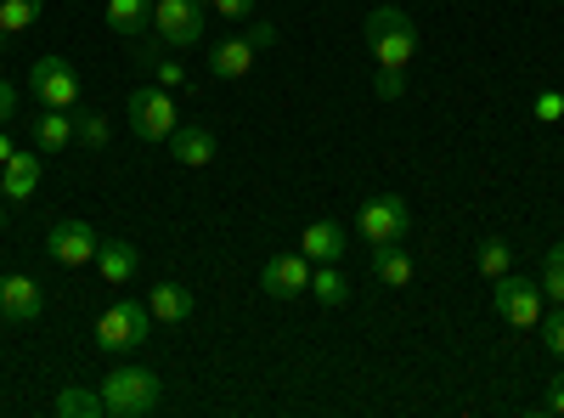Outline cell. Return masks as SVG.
<instances>
[{
    "label": "cell",
    "mask_w": 564,
    "mask_h": 418,
    "mask_svg": "<svg viewBox=\"0 0 564 418\" xmlns=\"http://www.w3.org/2000/svg\"><path fill=\"white\" fill-rule=\"evenodd\" d=\"M361 34H367L372 63L390 68V74H401V68L417 57V23H412L401 7H372L367 23H361Z\"/></svg>",
    "instance_id": "1"
},
{
    "label": "cell",
    "mask_w": 564,
    "mask_h": 418,
    "mask_svg": "<svg viewBox=\"0 0 564 418\" xmlns=\"http://www.w3.org/2000/svg\"><path fill=\"white\" fill-rule=\"evenodd\" d=\"M159 407V374L153 367H113L102 379V412L113 418H148Z\"/></svg>",
    "instance_id": "2"
},
{
    "label": "cell",
    "mask_w": 564,
    "mask_h": 418,
    "mask_svg": "<svg viewBox=\"0 0 564 418\" xmlns=\"http://www.w3.org/2000/svg\"><path fill=\"white\" fill-rule=\"evenodd\" d=\"M148 329H153V311L141 300H113L102 317H97V345L108 356H124L135 345H148Z\"/></svg>",
    "instance_id": "3"
},
{
    "label": "cell",
    "mask_w": 564,
    "mask_h": 418,
    "mask_svg": "<svg viewBox=\"0 0 564 418\" xmlns=\"http://www.w3.org/2000/svg\"><path fill=\"white\" fill-rule=\"evenodd\" d=\"M356 232L367 244H406L412 238V204L401 193H379V199H367L361 215H356Z\"/></svg>",
    "instance_id": "4"
},
{
    "label": "cell",
    "mask_w": 564,
    "mask_h": 418,
    "mask_svg": "<svg viewBox=\"0 0 564 418\" xmlns=\"http://www.w3.org/2000/svg\"><path fill=\"white\" fill-rule=\"evenodd\" d=\"M175 125H181V114H175V97H170L164 85L130 90V130L141 136V142H170Z\"/></svg>",
    "instance_id": "5"
},
{
    "label": "cell",
    "mask_w": 564,
    "mask_h": 418,
    "mask_svg": "<svg viewBox=\"0 0 564 418\" xmlns=\"http://www.w3.org/2000/svg\"><path fill=\"white\" fill-rule=\"evenodd\" d=\"M204 29H209V18L198 0H153V40L175 45V52H193Z\"/></svg>",
    "instance_id": "6"
},
{
    "label": "cell",
    "mask_w": 564,
    "mask_h": 418,
    "mask_svg": "<svg viewBox=\"0 0 564 418\" xmlns=\"http://www.w3.org/2000/svg\"><path fill=\"white\" fill-rule=\"evenodd\" d=\"M491 306L502 322H513V329H536L542 322V283H531V277H497L491 283Z\"/></svg>",
    "instance_id": "7"
},
{
    "label": "cell",
    "mask_w": 564,
    "mask_h": 418,
    "mask_svg": "<svg viewBox=\"0 0 564 418\" xmlns=\"http://www.w3.org/2000/svg\"><path fill=\"white\" fill-rule=\"evenodd\" d=\"M29 90L40 108H79V74L68 57H40L29 68Z\"/></svg>",
    "instance_id": "8"
},
{
    "label": "cell",
    "mask_w": 564,
    "mask_h": 418,
    "mask_svg": "<svg viewBox=\"0 0 564 418\" xmlns=\"http://www.w3.org/2000/svg\"><path fill=\"white\" fill-rule=\"evenodd\" d=\"M102 249L97 226L90 221H57L52 232H45V255H52V266H90Z\"/></svg>",
    "instance_id": "9"
},
{
    "label": "cell",
    "mask_w": 564,
    "mask_h": 418,
    "mask_svg": "<svg viewBox=\"0 0 564 418\" xmlns=\"http://www.w3.org/2000/svg\"><path fill=\"white\" fill-rule=\"evenodd\" d=\"M311 260L294 249V255H271L265 260V271H260V289L271 294V300H300V294H311Z\"/></svg>",
    "instance_id": "10"
},
{
    "label": "cell",
    "mask_w": 564,
    "mask_h": 418,
    "mask_svg": "<svg viewBox=\"0 0 564 418\" xmlns=\"http://www.w3.org/2000/svg\"><path fill=\"white\" fill-rule=\"evenodd\" d=\"M45 311V294H40V283L34 277H0V317L7 322H34Z\"/></svg>",
    "instance_id": "11"
},
{
    "label": "cell",
    "mask_w": 564,
    "mask_h": 418,
    "mask_svg": "<svg viewBox=\"0 0 564 418\" xmlns=\"http://www.w3.org/2000/svg\"><path fill=\"white\" fill-rule=\"evenodd\" d=\"M170 159L186 164V170L215 164V130H209V125H175V136H170Z\"/></svg>",
    "instance_id": "12"
},
{
    "label": "cell",
    "mask_w": 564,
    "mask_h": 418,
    "mask_svg": "<svg viewBox=\"0 0 564 418\" xmlns=\"http://www.w3.org/2000/svg\"><path fill=\"white\" fill-rule=\"evenodd\" d=\"M300 255L311 266H327V260H345V226L339 221H311L300 232Z\"/></svg>",
    "instance_id": "13"
},
{
    "label": "cell",
    "mask_w": 564,
    "mask_h": 418,
    "mask_svg": "<svg viewBox=\"0 0 564 418\" xmlns=\"http://www.w3.org/2000/svg\"><path fill=\"white\" fill-rule=\"evenodd\" d=\"M34 187H40V153H12L0 164V193H7V204H29Z\"/></svg>",
    "instance_id": "14"
},
{
    "label": "cell",
    "mask_w": 564,
    "mask_h": 418,
    "mask_svg": "<svg viewBox=\"0 0 564 418\" xmlns=\"http://www.w3.org/2000/svg\"><path fill=\"white\" fill-rule=\"evenodd\" d=\"M97 266H102V283H108V289H130V283H135V271H141V255H135V244L102 238Z\"/></svg>",
    "instance_id": "15"
},
{
    "label": "cell",
    "mask_w": 564,
    "mask_h": 418,
    "mask_svg": "<svg viewBox=\"0 0 564 418\" xmlns=\"http://www.w3.org/2000/svg\"><path fill=\"white\" fill-rule=\"evenodd\" d=\"M249 68H254V40L249 34H231V40H220L209 52V74L215 79H243Z\"/></svg>",
    "instance_id": "16"
},
{
    "label": "cell",
    "mask_w": 564,
    "mask_h": 418,
    "mask_svg": "<svg viewBox=\"0 0 564 418\" xmlns=\"http://www.w3.org/2000/svg\"><path fill=\"white\" fill-rule=\"evenodd\" d=\"M148 311H153V322H170V329H181V322H193V289L153 283V289H148Z\"/></svg>",
    "instance_id": "17"
},
{
    "label": "cell",
    "mask_w": 564,
    "mask_h": 418,
    "mask_svg": "<svg viewBox=\"0 0 564 418\" xmlns=\"http://www.w3.org/2000/svg\"><path fill=\"white\" fill-rule=\"evenodd\" d=\"M74 142V108H40L34 114V148L40 153H63Z\"/></svg>",
    "instance_id": "18"
},
{
    "label": "cell",
    "mask_w": 564,
    "mask_h": 418,
    "mask_svg": "<svg viewBox=\"0 0 564 418\" xmlns=\"http://www.w3.org/2000/svg\"><path fill=\"white\" fill-rule=\"evenodd\" d=\"M412 255H406V244H372V277H379L384 289H406L412 283Z\"/></svg>",
    "instance_id": "19"
},
{
    "label": "cell",
    "mask_w": 564,
    "mask_h": 418,
    "mask_svg": "<svg viewBox=\"0 0 564 418\" xmlns=\"http://www.w3.org/2000/svg\"><path fill=\"white\" fill-rule=\"evenodd\" d=\"M153 23V0H108V29L113 34H141Z\"/></svg>",
    "instance_id": "20"
},
{
    "label": "cell",
    "mask_w": 564,
    "mask_h": 418,
    "mask_svg": "<svg viewBox=\"0 0 564 418\" xmlns=\"http://www.w3.org/2000/svg\"><path fill=\"white\" fill-rule=\"evenodd\" d=\"M311 294H316L322 306H345V300H350V277L339 271V260H327V266L311 271Z\"/></svg>",
    "instance_id": "21"
},
{
    "label": "cell",
    "mask_w": 564,
    "mask_h": 418,
    "mask_svg": "<svg viewBox=\"0 0 564 418\" xmlns=\"http://www.w3.org/2000/svg\"><path fill=\"white\" fill-rule=\"evenodd\" d=\"M45 12V0H0V40H12L23 29H34Z\"/></svg>",
    "instance_id": "22"
},
{
    "label": "cell",
    "mask_w": 564,
    "mask_h": 418,
    "mask_svg": "<svg viewBox=\"0 0 564 418\" xmlns=\"http://www.w3.org/2000/svg\"><path fill=\"white\" fill-rule=\"evenodd\" d=\"M57 418H102V390L85 396V390H57Z\"/></svg>",
    "instance_id": "23"
},
{
    "label": "cell",
    "mask_w": 564,
    "mask_h": 418,
    "mask_svg": "<svg viewBox=\"0 0 564 418\" xmlns=\"http://www.w3.org/2000/svg\"><path fill=\"white\" fill-rule=\"evenodd\" d=\"M542 300L564 306V244H553L547 260H542Z\"/></svg>",
    "instance_id": "24"
},
{
    "label": "cell",
    "mask_w": 564,
    "mask_h": 418,
    "mask_svg": "<svg viewBox=\"0 0 564 418\" xmlns=\"http://www.w3.org/2000/svg\"><path fill=\"white\" fill-rule=\"evenodd\" d=\"M108 136H113V125L102 119V114H74V142H85V148H108Z\"/></svg>",
    "instance_id": "25"
},
{
    "label": "cell",
    "mask_w": 564,
    "mask_h": 418,
    "mask_svg": "<svg viewBox=\"0 0 564 418\" xmlns=\"http://www.w3.org/2000/svg\"><path fill=\"white\" fill-rule=\"evenodd\" d=\"M480 271L491 277V283H497V277H508V244L502 238H486L480 244Z\"/></svg>",
    "instance_id": "26"
},
{
    "label": "cell",
    "mask_w": 564,
    "mask_h": 418,
    "mask_svg": "<svg viewBox=\"0 0 564 418\" xmlns=\"http://www.w3.org/2000/svg\"><path fill=\"white\" fill-rule=\"evenodd\" d=\"M209 12L226 18V23H249L254 18V0H209Z\"/></svg>",
    "instance_id": "27"
},
{
    "label": "cell",
    "mask_w": 564,
    "mask_h": 418,
    "mask_svg": "<svg viewBox=\"0 0 564 418\" xmlns=\"http://www.w3.org/2000/svg\"><path fill=\"white\" fill-rule=\"evenodd\" d=\"M542 340H547V351L564 362V306H553V317L542 322Z\"/></svg>",
    "instance_id": "28"
},
{
    "label": "cell",
    "mask_w": 564,
    "mask_h": 418,
    "mask_svg": "<svg viewBox=\"0 0 564 418\" xmlns=\"http://www.w3.org/2000/svg\"><path fill=\"white\" fill-rule=\"evenodd\" d=\"M531 114H536L542 125H558V119H564V97H558V90H542V97L531 103Z\"/></svg>",
    "instance_id": "29"
},
{
    "label": "cell",
    "mask_w": 564,
    "mask_h": 418,
    "mask_svg": "<svg viewBox=\"0 0 564 418\" xmlns=\"http://www.w3.org/2000/svg\"><path fill=\"white\" fill-rule=\"evenodd\" d=\"M243 34L254 40V52H271V45H276V29H271V23H254V18H249V23H243Z\"/></svg>",
    "instance_id": "30"
},
{
    "label": "cell",
    "mask_w": 564,
    "mask_h": 418,
    "mask_svg": "<svg viewBox=\"0 0 564 418\" xmlns=\"http://www.w3.org/2000/svg\"><path fill=\"white\" fill-rule=\"evenodd\" d=\"M372 90H379V97H384V103H395V97H401V90H406V85H401V74H390V68H379V79H372Z\"/></svg>",
    "instance_id": "31"
},
{
    "label": "cell",
    "mask_w": 564,
    "mask_h": 418,
    "mask_svg": "<svg viewBox=\"0 0 564 418\" xmlns=\"http://www.w3.org/2000/svg\"><path fill=\"white\" fill-rule=\"evenodd\" d=\"M12 108H18V90H12L7 79H0V125H7V119H12Z\"/></svg>",
    "instance_id": "32"
},
{
    "label": "cell",
    "mask_w": 564,
    "mask_h": 418,
    "mask_svg": "<svg viewBox=\"0 0 564 418\" xmlns=\"http://www.w3.org/2000/svg\"><path fill=\"white\" fill-rule=\"evenodd\" d=\"M542 407H547V412H564V379H553V385H547Z\"/></svg>",
    "instance_id": "33"
},
{
    "label": "cell",
    "mask_w": 564,
    "mask_h": 418,
    "mask_svg": "<svg viewBox=\"0 0 564 418\" xmlns=\"http://www.w3.org/2000/svg\"><path fill=\"white\" fill-rule=\"evenodd\" d=\"M12 153H18V148H12V136H7V130H0V164H7Z\"/></svg>",
    "instance_id": "34"
},
{
    "label": "cell",
    "mask_w": 564,
    "mask_h": 418,
    "mask_svg": "<svg viewBox=\"0 0 564 418\" xmlns=\"http://www.w3.org/2000/svg\"><path fill=\"white\" fill-rule=\"evenodd\" d=\"M0 226H7V193H0Z\"/></svg>",
    "instance_id": "35"
},
{
    "label": "cell",
    "mask_w": 564,
    "mask_h": 418,
    "mask_svg": "<svg viewBox=\"0 0 564 418\" xmlns=\"http://www.w3.org/2000/svg\"><path fill=\"white\" fill-rule=\"evenodd\" d=\"M198 7H209V0H198Z\"/></svg>",
    "instance_id": "36"
}]
</instances>
